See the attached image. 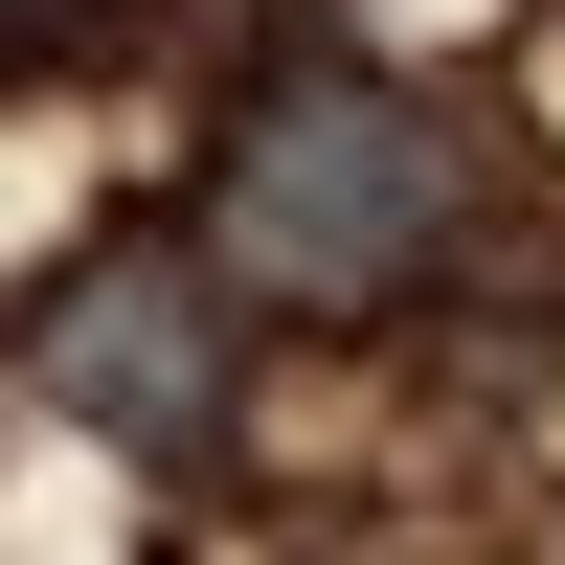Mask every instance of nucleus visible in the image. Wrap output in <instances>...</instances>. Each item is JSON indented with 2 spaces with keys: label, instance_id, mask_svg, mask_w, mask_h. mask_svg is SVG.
Returning <instances> with one entry per match:
<instances>
[{
  "label": "nucleus",
  "instance_id": "nucleus-1",
  "mask_svg": "<svg viewBox=\"0 0 565 565\" xmlns=\"http://www.w3.org/2000/svg\"><path fill=\"white\" fill-rule=\"evenodd\" d=\"M226 249L271 295H407L452 249V136L407 90H271L226 136Z\"/></svg>",
  "mask_w": 565,
  "mask_h": 565
},
{
  "label": "nucleus",
  "instance_id": "nucleus-2",
  "mask_svg": "<svg viewBox=\"0 0 565 565\" xmlns=\"http://www.w3.org/2000/svg\"><path fill=\"white\" fill-rule=\"evenodd\" d=\"M23 362H45L114 452H204V430H226V362H249V317H226L204 249H90L68 295L23 317Z\"/></svg>",
  "mask_w": 565,
  "mask_h": 565
}]
</instances>
